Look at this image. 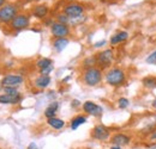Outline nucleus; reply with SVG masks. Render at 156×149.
Listing matches in <instances>:
<instances>
[{
    "label": "nucleus",
    "mask_w": 156,
    "mask_h": 149,
    "mask_svg": "<svg viewBox=\"0 0 156 149\" xmlns=\"http://www.w3.org/2000/svg\"><path fill=\"white\" fill-rule=\"evenodd\" d=\"M126 80V74L121 68H111L106 73V82L113 87L121 86Z\"/></svg>",
    "instance_id": "1"
},
{
    "label": "nucleus",
    "mask_w": 156,
    "mask_h": 149,
    "mask_svg": "<svg viewBox=\"0 0 156 149\" xmlns=\"http://www.w3.org/2000/svg\"><path fill=\"white\" fill-rule=\"evenodd\" d=\"M83 80H84V84L87 86H96L98 84L101 82L102 80V71L100 68L96 67H93V68H88L84 75H83Z\"/></svg>",
    "instance_id": "2"
},
{
    "label": "nucleus",
    "mask_w": 156,
    "mask_h": 149,
    "mask_svg": "<svg viewBox=\"0 0 156 149\" xmlns=\"http://www.w3.org/2000/svg\"><path fill=\"white\" fill-rule=\"evenodd\" d=\"M18 15V7L13 4H6L0 8V22L11 23Z\"/></svg>",
    "instance_id": "3"
},
{
    "label": "nucleus",
    "mask_w": 156,
    "mask_h": 149,
    "mask_svg": "<svg viewBox=\"0 0 156 149\" xmlns=\"http://www.w3.org/2000/svg\"><path fill=\"white\" fill-rule=\"evenodd\" d=\"M84 12V7L83 5L77 4V2H71V4H67L65 7H64V13L70 17V18H78L83 15Z\"/></svg>",
    "instance_id": "4"
},
{
    "label": "nucleus",
    "mask_w": 156,
    "mask_h": 149,
    "mask_svg": "<svg viewBox=\"0 0 156 149\" xmlns=\"http://www.w3.org/2000/svg\"><path fill=\"white\" fill-rule=\"evenodd\" d=\"M51 30H52V35L55 38H66V36L70 35V28L66 24H61V23H53L51 25Z\"/></svg>",
    "instance_id": "5"
},
{
    "label": "nucleus",
    "mask_w": 156,
    "mask_h": 149,
    "mask_svg": "<svg viewBox=\"0 0 156 149\" xmlns=\"http://www.w3.org/2000/svg\"><path fill=\"white\" fill-rule=\"evenodd\" d=\"M23 81H24V79L22 75L9 74L2 78L1 85H2V87H17L23 84Z\"/></svg>",
    "instance_id": "6"
},
{
    "label": "nucleus",
    "mask_w": 156,
    "mask_h": 149,
    "mask_svg": "<svg viewBox=\"0 0 156 149\" xmlns=\"http://www.w3.org/2000/svg\"><path fill=\"white\" fill-rule=\"evenodd\" d=\"M98 58V63L102 67V68H106L108 67L112 62H113V58H114V54L111 49H106L103 51H101L100 54H98L96 56Z\"/></svg>",
    "instance_id": "7"
},
{
    "label": "nucleus",
    "mask_w": 156,
    "mask_h": 149,
    "mask_svg": "<svg viewBox=\"0 0 156 149\" xmlns=\"http://www.w3.org/2000/svg\"><path fill=\"white\" fill-rule=\"evenodd\" d=\"M30 24V19L27 15H17L15 19L11 22V28L13 30H23L28 28Z\"/></svg>",
    "instance_id": "8"
},
{
    "label": "nucleus",
    "mask_w": 156,
    "mask_h": 149,
    "mask_svg": "<svg viewBox=\"0 0 156 149\" xmlns=\"http://www.w3.org/2000/svg\"><path fill=\"white\" fill-rule=\"evenodd\" d=\"M83 110L87 112L88 114H91V116H95V117L101 116L102 112H103V109L100 105L95 104L94 101H85L83 104Z\"/></svg>",
    "instance_id": "9"
},
{
    "label": "nucleus",
    "mask_w": 156,
    "mask_h": 149,
    "mask_svg": "<svg viewBox=\"0 0 156 149\" xmlns=\"http://www.w3.org/2000/svg\"><path fill=\"white\" fill-rule=\"evenodd\" d=\"M93 137L98 141H106L109 138V129L105 125H96L93 130Z\"/></svg>",
    "instance_id": "10"
},
{
    "label": "nucleus",
    "mask_w": 156,
    "mask_h": 149,
    "mask_svg": "<svg viewBox=\"0 0 156 149\" xmlns=\"http://www.w3.org/2000/svg\"><path fill=\"white\" fill-rule=\"evenodd\" d=\"M111 142L114 144V146H118V147H124V146H127L130 142H131V137L122 134V132H119V134H115L111 137Z\"/></svg>",
    "instance_id": "11"
},
{
    "label": "nucleus",
    "mask_w": 156,
    "mask_h": 149,
    "mask_svg": "<svg viewBox=\"0 0 156 149\" xmlns=\"http://www.w3.org/2000/svg\"><path fill=\"white\" fill-rule=\"evenodd\" d=\"M22 97L20 94H16V95H12V94H1L0 95V104H17L20 103Z\"/></svg>",
    "instance_id": "12"
},
{
    "label": "nucleus",
    "mask_w": 156,
    "mask_h": 149,
    "mask_svg": "<svg viewBox=\"0 0 156 149\" xmlns=\"http://www.w3.org/2000/svg\"><path fill=\"white\" fill-rule=\"evenodd\" d=\"M49 84H51V76L49 75H40L34 81L35 87H37L40 90H43V88L48 87Z\"/></svg>",
    "instance_id": "13"
},
{
    "label": "nucleus",
    "mask_w": 156,
    "mask_h": 149,
    "mask_svg": "<svg viewBox=\"0 0 156 149\" xmlns=\"http://www.w3.org/2000/svg\"><path fill=\"white\" fill-rule=\"evenodd\" d=\"M33 15L39 19H43L48 15V6L47 5H37L33 10Z\"/></svg>",
    "instance_id": "14"
},
{
    "label": "nucleus",
    "mask_w": 156,
    "mask_h": 149,
    "mask_svg": "<svg viewBox=\"0 0 156 149\" xmlns=\"http://www.w3.org/2000/svg\"><path fill=\"white\" fill-rule=\"evenodd\" d=\"M127 38H129V34L126 31H120V32L115 34L114 36H112V38H111V44L115 45V44H119V43H122Z\"/></svg>",
    "instance_id": "15"
},
{
    "label": "nucleus",
    "mask_w": 156,
    "mask_h": 149,
    "mask_svg": "<svg viewBox=\"0 0 156 149\" xmlns=\"http://www.w3.org/2000/svg\"><path fill=\"white\" fill-rule=\"evenodd\" d=\"M69 44V39L67 38H57L54 42H53V47L57 51H62Z\"/></svg>",
    "instance_id": "16"
},
{
    "label": "nucleus",
    "mask_w": 156,
    "mask_h": 149,
    "mask_svg": "<svg viewBox=\"0 0 156 149\" xmlns=\"http://www.w3.org/2000/svg\"><path fill=\"white\" fill-rule=\"evenodd\" d=\"M58 106L59 104L57 101H53V103H51L49 104V106L44 110V116L49 119V118H53V117H55V112L58 110Z\"/></svg>",
    "instance_id": "17"
},
{
    "label": "nucleus",
    "mask_w": 156,
    "mask_h": 149,
    "mask_svg": "<svg viewBox=\"0 0 156 149\" xmlns=\"http://www.w3.org/2000/svg\"><path fill=\"white\" fill-rule=\"evenodd\" d=\"M47 123H48L49 127H52L53 129H57V130L64 128V125H65V122H64L62 119H60V118H57V117L49 118V119L47 121Z\"/></svg>",
    "instance_id": "18"
},
{
    "label": "nucleus",
    "mask_w": 156,
    "mask_h": 149,
    "mask_svg": "<svg viewBox=\"0 0 156 149\" xmlns=\"http://www.w3.org/2000/svg\"><path fill=\"white\" fill-rule=\"evenodd\" d=\"M85 122H87V117H84V116H77V117H75L71 121V129L72 130H76V129H78V127H80Z\"/></svg>",
    "instance_id": "19"
},
{
    "label": "nucleus",
    "mask_w": 156,
    "mask_h": 149,
    "mask_svg": "<svg viewBox=\"0 0 156 149\" xmlns=\"http://www.w3.org/2000/svg\"><path fill=\"white\" fill-rule=\"evenodd\" d=\"M52 65H53L52 60L51 58H47V57H42V58L37 60V62H36V66H37V68H39L40 71L41 69H44V68H47V67H49Z\"/></svg>",
    "instance_id": "20"
},
{
    "label": "nucleus",
    "mask_w": 156,
    "mask_h": 149,
    "mask_svg": "<svg viewBox=\"0 0 156 149\" xmlns=\"http://www.w3.org/2000/svg\"><path fill=\"white\" fill-rule=\"evenodd\" d=\"M143 85L148 88H155L156 87V78L155 76H147L143 79Z\"/></svg>",
    "instance_id": "21"
},
{
    "label": "nucleus",
    "mask_w": 156,
    "mask_h": 149,
    "mask_svg": "<svg viewBox=\"0 0 156 149\" xmlns=\"http://www.w3.org/2000/svg\"><path fill=\"white\" fill-rule=\"evenodd\" d=\"M96 63H98V58H96V56H90V57H87V58L84 60L83 66L88 69V68H93V67H95Z\"/></svg>",
    "instance_id": "22"
},
{
    "label": "nucleus",
    "mask_w": 156,
    "mask_h": 149,
    "mask_svg": "<svg viewBox=\"0 0 156 149\" xmlns=\"http://www.w3.org/2000/svg\"><path fill=\"white\" fill-rule=\"evenodd\" d=\"M118 105H119L120 109H126V108L130 105V100H129L127 98H120V99L118 100Z\"/></svg>",
    "instance_id": "23"
},
{
    "label": "nucleus",
    "mask_w": 156,
    "mask_h": 149,
    "mask_svg": "<svg viewBox=\"0 0 156 149\" xmlns=\"http://www.w3.org/2000/svg\"><path fill=\"white\" fill-rule=\"evenodd\" d=\"M2 92L4 94H12V95L20 94L16 87H2Z\"/></svg>",
    "instance_id": "24"
},
{
    "label": "nucleus",
    "mask_w": 156,
    "mask_h": 149,
    "mask_svg": "<svg viewBox=\"0 0 156 149\" xmlns=\"http://www.w3.org/2000/svg\"><path fill=\"white\" fill-rule=\"evenodd\" d=\"M58 23H61V24H69L70 23V17H67L65 13H60L58 15Z\"/></svg>",
    "instance_id": "25"
},
{
    "label": "nucleus",
    "mask_w": 156,
    "mask_h": 149,
    "mask_svg": "<svg viewBox=\"0 0 156 149\" xmlns=\"http://www.w3.org/2000/svg\"><path fill=\"white\" fill-rule=\"evenodd\" d=\"M145 62L147 63H150V65H156V50L145 58Z\"/></svg>",
    "instance_id": "26"
},
{
    "label": "nucleus",
    "mask_w": 156,
    "mask_h": 149,
    "mask_svg": "<svg viewBox=\"0 0 156 149\" xmlns=\"http://www.w3.org/2000/svg\"><path fill=\"white\" fill-rule=\"evenodd\" d=\"M52 71H53V65L49 66V67H47V68H44V69H41L40 73H41V75H48Z\"/></svg>",
    "instance_id": "27"
},
{
    "label": "nucleus",
    "mask_w": 156,
    "mask_h": 149,
    "mask_svg": "<svg viewBox=\"0 0 156 149\" xmlns=\"http://www.w3.org/2000/svg\"><path fill=\"white\" fill-rule=\"evenodd\" d=\"M106 44V41H101V42H98V43H95V48H100V47H102V45H105Z\"/></svg>",
    "instance_id": "28"
},
{
    "label": "nucleus",
    "mask_w": 156,
    "mask_h": 149,
    "mask_svg": "<svg viewBox=\"0 0 156 149\" xmlns=\"http://www.w3.org/2000/svg\"><path fill=\"white\" fill-rule=\"evenodd\" d=\"M28 149H37V146H36V143L31 142V143L28 146Z\"/></svg>",
    "instance_id": "29"
},
{
    "label": "nucleus",
    "mask_w": 156,
    "mask_h": 149,
    "mask_svg": "<svg viewBox=\"0 0 156 149\" xmlns=\"http://www.w3.org/2000/svg\"><path fill=\"white\" fill-rule=\"evenodd\" d=\"M150 140L151 141H155L156 140V130H154L151 132V135H150Z\"/></svg>",
    "instance_id": "30"
},
{
    "label": "nucleus",
    "mask_w": 156,
    "mask_h": 149,
    "mask_svg": "<svg viewBox=\"0 0 156 149\" xmlns=\"http://www.w3.org/2000/svg\"><path fill=\"white\" fill-rule=\"evenodd\" d=\"M79 104H80V103H79L78 100H73V101H72V106H75V108H76V106H78Z\"/></svg>",
    "instance_id": "31"
},
{
    "label": "nucleus",
    "mask_w": 156,
    "mask_h": 149,
    "mask_svg": "<svg viewBox=\"0 0 156 149\" xmlns=\"http://www.w3.org/2000/svg\"><path fill=\"white\" fill-rule=\"evenodd\" d=\"M4 5H5V0H0V8H1Z\"/></svg>",
    "instance_id": "32"
},
{
    "label": "nucleus",
    "mask_w": 156,
    "mask_h": 149,
    "mask_svg": "<svg viewBox=\"0 0 156 149\" xmlns=\"http://www.w3.org/2000/svg\"><path fill=\"white\" fill-rule=\"evenodd\" d=\"M151 105H153V108H154V109L156 110V99L154 100V101H153V104H151Z\"/></svg>",
    "instance_id": "33"
},
{
    "label": "nucleus",
    "mask_w": 156,
    "mask_h": 149,
    "mask_svg": "<svg viewBox=\"0 0 156 149\" xmlns=\"http://www.w3.org/2000/svg\"><path fill=\"white\" fill-rule=\"evenodd\" d=\"M111 149H121V147H118V146H113Z\"/></svg>",
    "instance_id": "34"
},
{
    "label": "nucleus",
    "mask_w": 156,
    "mask_h": 149,
    "mask_svg": "<svg viewBox=\"0 0 156 149\" xmlns=\"http://www.w3.org/2000/svg\"><path fill=\"white\" fill-rule=\"evenodd\" d=\"M155 124H156V117H155Z\"/></svg>",
    "instance_id": "35"
}]
</instances>
